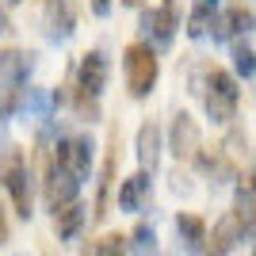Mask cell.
I'll list each match as a JSON object with an SVG mask.
<instances>
[{
	"label": "cell",
	"mask_w": 256,
	"mask_h": 256,
	"mask_svg": "<svg viewBox=\"0 0 256 256\" xmlns=\"http://www.w3.org/2000/svg\"><path fill=\"white\" fill-rule=\"evenodd\" d=\"M122 73H126V88L134 100H146L157 88V76H160V62H157V50L150 42H130L122 50Z\"/></svg>",
	"instance_id": "6da1fadb"
},
{
	"label": "cell",
	"mask_w": 256,
	"mask_h": 256,
	"mask_svg": "<svg viewBox=\"0 0 256 256\" xmlns=\"http://www.w3.org/2000/svg\"><path fill=\"white\" fill-rule=\"evenodd\" d=\"M0 184L8 188V199L20 218L34 214V192H31V172H27V157L20 150H4L0 157Z\"/></svg>",
	"instance_id": "7a4b0ae2"
},
{
	"label": "cell",
	"mask_w": 256,
	"mask_h": 256,
	"mask_svg": "<svg viewBox=\"0 0 256 256\" xmlns=\"http://www.w3.org/2000/svg\"><path fill=\"white\" fill-rule=\"evenodd\" d=\"M206 115L210 122H230L237 115V104H241V88H237V76L230 69H210L206 73V92H203Z\"/></svg>",
	"instance_id": "3957f363"
},
{
	"label": "cell",
	"mask_w": 256,
	"mask_h": 256,
	"mask_svg": "<svg viewBox=\"0 0 256 256\" xmlns=\"http://www.w3.org/2000/svg\"><path fill=\"white\" fill-rule=\"evenodd\" d=\"M54 160H58L62 168H69L76 180H88V176H92V138H84V134L62 138L54 146Z\"/></svg>",
	"instance_id": "277c9868"
},
{
	"label": "cell",
	"mask_w": 256,
	"mask_h": 256,
	"mask_svg": "<svg viewBox=\"0 0 256 256\" xmlns=\"http://www.w3.org/2000/svg\"><path fill=\"white\" fill-rule=\"evenodd\" d=\"M168 150L176 160H195V153L203 150V134H199V122H195L188 111H176L168 126Z\"/></svg>",
	"instance_id": "5b68a950"
},
{
	"label": "cell",
	"mask_w": 256,
	"mask_h": 256,
	"mask_svg": "<svg viewBox=\"0 0 256 256\" xmlns=\"http://www.w3.org/2000/svg\"><path fill=\"white\" fill-rule=\"evenodd\" d=\"M107 76H111V65H107V54L104 50H88L76 65V88L88 92V96H96L107 88Z\"/></svg>",
	"instance_id": "8992f818"
},
{
	"label": "cell",
	"mask_w": 256,
	"mask_h": 256,
	"mask_svg": "<svg viewBox=\"0 0 256 256\" xmlns=\"http://www.w3.org/2000/svg\"><path fill=\"white\" fill-rule=\"evenodd\" d=\"M42 23H46V34L54 42L69 38L76 31V4L73 0H42Z\"/></svg>",
	"instance_id": "52a82bcc"
},
{
	"label": "cell",
	"mask_w": 256,
	"mask_h": 256,
	"mask_svg": "<svg viewBox=\"0 0 256 256\" xmlns=\"http://www.w3.org/2000/svg\"><path fill=\"white\" fill-rule=\"evenodd\" d=\"M42 188H46V203H50V206H62V203H69V199H76V188H80V180H76L69 168H62V164L50 157Z\"/></svg>",
	"instance_id": "ba28073f"
},
{
	"label": "cell",
	"mask_w": 256,
	"mask_h": 256,
	"mask_svg": "<svg viewBox=\"0 0 256 256\" xmlns=\"http://www.w3.org/2000/svg\"><path fill=\"white\" fill-rule=\"evenodd\" d=\"M31 69H34V54L20 50V46L0 50V84L23 88V84H27V76H31Z\"/></svg>",
	"instance_id": "9c48e42d"
},
{
	"label": "cell",
	"mask_w": 256,
	"mask_h": 256,
	"mask_svg": "<svg viewBox=\"0 0 256 256\" xmlns=\"http://www.w3.org/2000/svg\"><path fill=\"white\" fill-rule=\"evenodd\" d=\"M153 172H134V176H126V180L118 184V210H142V206L150 203V192H153Z\"/></svg>",
	"instance_id": "30bf717a"
},
{
	"label": "cell",
	"mask_w": 256,
	"mask_h": 256,
	"mask_svg": "<svg viewBox=\"0 0 256 256\" xmlns=\"http://www.w3.org/2000/svg\"><path fill=\"white\" fill-rule=\"evenodd\" d=\"M176 241H180L184 252L199 256L206 248V222L199 214H180V218H176Z\"/></svg>",
	"instance_id": "8fae6325"
},
{
	"label": "cell",
	"mask_w": 256,
	"mask_h": 256,
	"mask_svg": "<svg viewBox=\"0 0 256 256\" xmlns=\"http://www.w3.org/2000/svg\"><path fill=\"white\" fill-rule=\"evenodd\" d=\"M84 222H88L84 203L69 199V203L54 206V226H58V237H62V241H73V237L80 234V230H84Z\"/></svg>",
	"instance_id": "7c38bea8"
},
{
	"label": "cell",
	"mask_w": 256,
	"mask_h": 256,
	"mask_svg": "<svg viewBox=\"0 0 256 256\" xmlns=\"http://www.w3.org/2000/svg\"><path fill=\"white\" fill-rule=\"evenodd\" d=\"M234 214H237V222L245 226V230L256 234V168L248 172V176H241V184H237Z\"/></svg>",
	"instance_id": "4fadbf2b"
},
{
	"label": "cell",
	"mask_w": 256,
	"mask_h": 256,
	"mask_svg": "<svg viewBox=\"0 0 256 256\" xmlns=\"http://www.w3.org/2000/svg\"><path fill=\"white\" fill-rule=\"evenodd\" d=\"M115 164H118V134L111 138L107 160H104V168H100V188H96V218H107V206H111V188H115Z\"/></svg>",
	"instance_id": "5bb4252c"
},
{
	"label": "cell",
	"mask_w": 256,
	"mask_h": 256,
	"mask_svg": "<svg viewBox=\"0 0 256 256\" xmlns=\"http://www.w3.org/2000/svg\"><path fill=\"white\" fill-rule=\"evenodd\" d=\"M256 27V16L248 8H230L226 16H214V38H234V34H248Z\"/></svg>",
	"instance_id": "9a60e30c"
},
{
	"label": "cell",
	"mask_w": 256,
	"mask_h": 256,
	"mask_svg": "<svg viewBox=\"0 0 256 256\" xmlns=\"http://www.w3.org/2000/svg\"><path fill=\"white\" fill-rule=\"evenodd\" d=\"M160 142H164V134H160L157 122H142L138 126V160L146 172H153L160 164Z\"/></svg>",
	"instance_id": "2e32d148"
},
{
	"label": "cell",
	"mask_w": 256,
	"mask_h": 256,
	"mask_svg": "<svg viewBox=\"0 0 256 256\" xmlns=\"http://www.w3.org/2000/svg\"><path fill=\"white\" fill-rule=\"evenodd\" d=\"M241 234H245V226L237 222V214L230 210L222 222L210 230V256H230V248L241 241Z\"/></svg>",
	"instance_id": "e0dca14e"
},
{
	"label": "cell",
	"mask_w": 256,
	"mask_h": 256,
	"mask_svg": "<svg viewBox=\"0 0 256 256\" xmlns=\"http://www.w3.org/2000/svg\"><path fill=\"white\" fill-rule=\"evenodd\" d=\"M142 27H146V34H153L157 46H168L172 34H176V27H180V20H176L172 12H164V8H150L142 16Z\"/></svg>",
	"instance_id": "ac0fdd59"
},
{
	"label": "cell",
	"mask_w": 256,
	"mask_h": 256,
	"mask_svg": "<svg viewBox=\"0 0 256 256\" xmlns=\"http://www.w3.org/2000/svg\"><path fill=\"white\" fill-rule=\"evenodd\" d=\"M210 27H214V8H203V4H195L192 16H188V34H192V38H203Z\"/></svg>",
	"instance_id": "d6986e66"
},
{
	"label": "cell",
	"mask_w": 256,
	"mask_h": 256,
	"mask_svg": "<svg viewBox=\"0 0 256 256\" xmlns=\"http://www.w3.org/2000/svg\"><path fill=\"white\" fill-rule=\"evenodd\" d=\"M234 73L237 76H252L256 73V54L248 42H234Z\"/></svg>",
	"instance_id": "ffe728a7"
},
{
	"label": "cell",
	"mask_w": 256,
	"mask_h": 256,
	"mask_svg": "<svg viewBox=\"0 0 256 256\" xmlns=\"http://www.w3.org/2000/svg\"><path fill=\"white\" fill-rule=\"evenodd\" d=\"M130 248L138 256H153V248H157V234H153V226H146L142 222L134 234H130Z\"/></svg>",
	"instance_id": "44dd1931"
},
{
	"label": "cell",
	"mask_w": 256,
	"mask_h": 256,
	"mask_svg": "<svg viewBox=\"0 0 256 256\" xmlns=\"http://www.w3.org/2000/svg\"><path fill=\"white\" fill-rule=\"evenodd\" d=\"M130 245H126V237L122 234H107L96 241V248H92V256H126Z\"/></svg>",
	"instance_id": "7402d4cb"
},
{
	"label": "cell",
	"mask_w": 256,
	"mask_h": 256,
	"mask_svg": "<svg viewBox=\"0 0 256 256\" xmlns=\"http://www.w3.org/2000/svg\"><path fill=\"white\" fill-rule=\"evenodd\" d=\"M23 107V88H8L0 84V118H12Z\"/></svg>",
	"instance_id": "603a6c76"
},
{
	"label": "cell",
	"mask_w": 256,
	"mask_h": 256,
	"mask_svg": "<svg viewBox=\"0 0 256 256\" xmlns=\"http://www.w3.org/2000/svg\"><path fill=\"white\" fill-rule=\"evenodd\" d=\"M73 104H76V115H80V118H88V122L100 118V100L96 96H88V92L76 88V92H73Z\"/></svg>",
	"instance_id": "cb8c5ba5"
},
{
	"label": "cell",
	"mask_w": 256,
	"mask_h": 256,
	"mask_svg": "<svg viewBox=\"0 0 256 256\" xmlns=\"http://www.w3.org/2000/svg\"><path fill=\"white\" fill-rule=\"evenodd\" d=\"M12 237V222H8V210H4V203H0V245H8Z\"/></svg>",
	"instance_id": "d4e9b609"
},
{
	"label": "cell",
	"mask_w": 256,
	"mask_h": 256,
	"mask_svg": "<svg viewBox=\"0 0 256 256\" xmlns=\"http://www.w3.org/2000/svg\"><path fill=\"white\" fill-rule=\"evenodd\" d=\"M92 16L107 20V16H111V0H92Z\"/></svg>",
	"instance_id": "484cf974"
},
{
	"label": "cell",
	"mask_w": 256,
	"mask_h": 256,
	"mask_svg": "<svg viewBox=\"0 0 256 256\" xmlns=\"http://www.w3.org/2000/svg\"><path fill=\"white\" fill-rule=\"evenodd\" d=\"M12 31V20H8V8L0 4V34H8Z\"/></svg>",
	"instance_id": "4316f807"
},
{
	"label": "cell",
	"mask_w": 256,
	"mask_h": 256,
	"mask_svg": "<svg viewBox=\"0 0 256 256\" xmlns=\"http://www.w3.org/2000/svg\"><path fill=\"white\" fill-rule=\"evenodd\" d=\"M195 4H203V8H218V0H195Z\"/></svg>",
	"instance_id": "83f0119b"
},
{
	"label": "cell",
	"mask_w": 256,
	"mask_h": 256,
	"mask_svg": "<svg viewBox=\"0 0 256 256\" xmlns=\"http://www.w3.org/2000/svg\"><path fill=\"white\" fill-rule=\"evenodd\" d=\"M122 4H130V8H142V4H146V0H122Z\"/></svg>",
	"instance_id": "f1b7e54d"
},
{
	"label": "cell",
	"mask_w": 256,
	"mask_h": 256,
	"mask_svg": "<svg viewBox=\"0 0 256 256\" xmlns=\"http://www.w3.org/2000/svg\"><path fill=\"white\" fill-rule=\"evenodd\" d=\"M8 4H23V0H8Z\"/></svg>",
	"instance_id": "f546056e"
},
{
	"label": "cell",
	"mask_w": 256,
	"mask_h": 256,
	"mask_svg": "<svg viewBox=\"0 0 256 256\" xmlns=\"http://www.w3.org/2000/svg\"><path fill=\"white\" fill-rule=\"evenodd\" d=\"M252 256H256V252H252Z\"/></svg>",
	"instance_id": "4dcf8cb0"
}]
</instances>
